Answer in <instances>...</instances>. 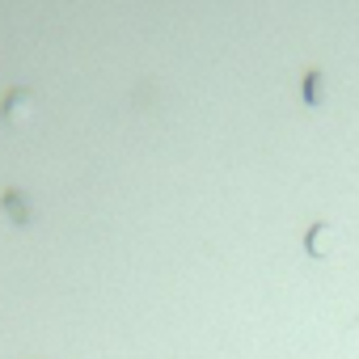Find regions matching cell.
<instances>
[{"mask_svg":"<svg viewBox=\"0 0 359 359\" xmlns=\"http://www.w3.org/2000/svg\"><path fill=\"white\" fill-rule=\"evenodd\" d=\"M317 85H322V76L313 72V76H309V89H304V93H309V101H317Z\"/></svg>","mask_w":359,"mask_h":359,"instance_id":"6da1fadb","label":"cell"}]
</instances>
